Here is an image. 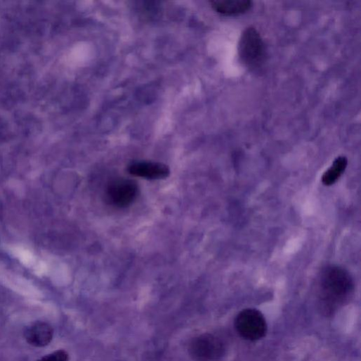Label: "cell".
I'll list each match as a JSON object with an SVG mask.
<instances>
[{
	"mask_svg": "<svg viewBox=\"0 0 361 361\" xmlns=\"http://www.w3.org/2000/svg\"><path fill=\"white\" fill-rule=\"evenodd\" d=\"M350 279L336 273L325 279L320 296V310L325 316L334 314L349 298L352 291Z\"/></svg>",
	"mask_w": 361,
	"mask_h": 361,
	"instance_id": "cell-1",
	"label": "cell"
},
{
	"mask_svg": "<svg viewBox=\"0 0 361 361\" xmlns=\"http://www.w3.org/2000/svg\"><path fill=\"white\" fill-rule=\"evenodd\" d=\"M239 55L249 68H257L265 60V46L259 32L252 27L242 33L238 46Z\"/></svg>",
	"mask_w": 361,
	"mask_h": 361,
	"instance_id": "cell-2",
	"label": "cell"
},
{
	"mask_svg": "<svg viewBox=\"0 0 361 361\" xmlns=\"http://www.w3.org/2000/svg\"><path fill=\"white\" fill-rule=\"evenodd\" d=\"M189 353L196 361H216L225 354V346L216 335L205 333L192 339Z\"/></svg>",
	"mask_w": 361,
	"mask_h": 361,
	"instance_id": "cell-3",
	"label": "cell"
},
{
	"mask_svg": "<svg viewBox=\"0 0 361 361\" xmlns=\"http://www.w3.org/2000/svg\"><path fill=\"white\" fill-rule=\"evenodd\" d=\"M235 325L242 338L251 341L263 339L267 332V323L263 315L253 308L240 312L235 319Z\"/></svg>",
	"mask_w": 361,
	"mask_h": 361,
	"instance_id": "cell-4",
	"label": "cell"
},
{
	"mask_svg": "<svg viewBox=\"0 0 361 361\" xmlns=\"http://www.w3.org/2000/svg\"><path fill=\"white\" fill-rule=\"evenodd\" d=\"M138 195V185L126 178L114 180L107 189V197L112 204L123 208L130 206Z\"/></svg>",
	"mask_w": 361,
	"mask_h": 361,
	"instance_id": "cell-5",
	"label": "cell"
},
{
	"mask_svg": "<svg viewBox=\"0 0 361 361\" xmlns=\"http://www.w3.org/2000/svg\"><path fill=\"white\" fill-rule=\"evenodd\" d=\"M128 171L135 176L151 180L165 178L170 173L166 165L159 162L146 161L131 163L128 166Z\"/></svg>",
	"mask_w": 361,
	"mask_h": 361,
	"instance_id": "cell-6",
	"label": "cell"
},
{
	"mask_svg": "<svg viewBox=\"0 0 361 361\" xmlns=\"http://www.w3.org/2000/svg\"><path fill=\"white\" fill-rule=\"evenodd\" d=\"M54 335V331L48 323L36 322L30 324L25 332L27 341L35 347H44L51 343Z\"/></svg>",
	"mask_w": 361,
	"mask_h": 361,
	"instance_id": "cell-7",
	"label": "cell"
},
{
	"mask_svg": "<svg viewBox=\"0 0 361 361\" xmlns=\"http://www.w3.org/2000/svg\"><path fill=\"white\" fill-rule=\"evenodd\" d=\"M212 8L217 13L227 15H239L248 12L253 6L250 0H223L211 2Z\"/></svg>",
	"mask_w": 361,
	"mask_h": 361,
	"instance_id": "cell-8",
	"label": "cell"
},
{
	"mask_svg": "<svg viewBox=\"0 0 361 361\" xmlns=\"http://www.w3.org/2000/svg\"><path fill=\"white\" fill-rule=\"evenodd\" d=\"M348 165V159L344 156L335 159L331 167L322 176V183L324 186L329 187L337 182V180L345 171Z\"/></svg>",
	"mask_w": 361,
	"mask_h": 361,
	"instance_id": "cell-9",
	"label": "cell"
},
{
	"mask_svg": "<svg viewBox=\"0 0 361 361\" xmlns=\"http://www.w3.org/2000/svg\"><path fill=\"white\" fill-rule=\"evenodd\" d=\"M13 254L17 257L25 266L30 267L35 262L34 254L28 249L21 247H15L12 249Z\"/></svg>",
	"mask_w": 361,
	"mask_h": 361,
	"instance_id": "cell-10",
	"label": "cell"
},
{
	"mask_svg": "<svg viewBox=\"0 0 361 361\" xmlns=\"http://www.w3.org/2000/svg\"><path fill=\"white\" fill-rule=\"evenodd\" d=\"M38 361H69V354L65 350H58L45 355Z\"/></svg>",
	"mask_w": 361,
	"mask_h": 361,
	"instance_id": "cell-11",
	"label": "cell"
},
{
	"mask_svg": "<svg viewBox=\"0 0 361 361\" xmlns=\"http://www.w3.org/2000/svg\"><path fill=\"white\" fill-rule=\"evenodd\" d=\"M35 271H37L39 273H44L45 271H48V268H47L46 264H45L43 262L39 263V265L36 267Z\"/></svg>",
	"mask_w": 361,
	"mask_h": 361,
	"instance_id": "cell-12",
	"label": "cell"
}]
</instances>
